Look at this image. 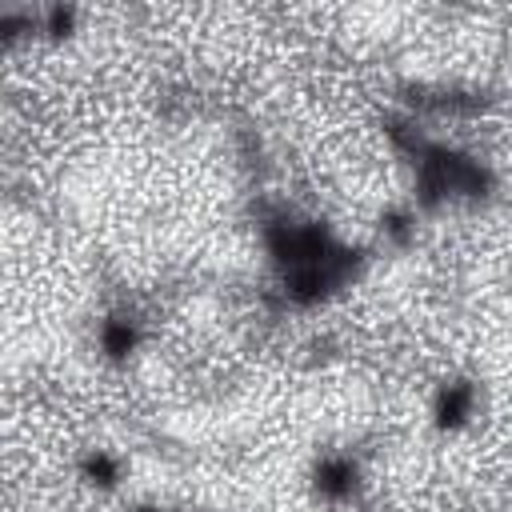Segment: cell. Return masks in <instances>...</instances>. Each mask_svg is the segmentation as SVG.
Listing matches in <instances>:
<instances>
[{"mask_svg":"<svg viewBox=\"0 0 512 512\" xmlns=\"http://www.w3.org/2000/svg\"><path fill=\"white\" fill-rule=\"evenodd\" d=\"M312 488H316V496L328 500V504H344V500H352L356 488H360V468H356V460L344 456V452H328V456H320L316 468H312Z\"/></svg>","mask_w":512,"mask_h":512,"instance_id":"1","label":"cell"},{"mask_svg":"<svg viewBox=\"0 0 512 512\" xmlns=\"http://www.w3.org/2000/svg\"><path fill=\"white\" fill-rule=\"evenodd\" d=\"M472 408H476V388H472L468 380H452V384H444V388L436 392L432 416H436L440 428L452 432V428H464V424H468Z\"/></svg>","mask_w":512,"mask_h":512,"instance_id":"2","label":"cell"},{"mask_svg":"<svg viewBox=\"0 0 512 512\" xmlns=\"http://www.w3.org/2000/svg\"><path fill=\"white\" fill-rule=\"evenodd\" d=\"M136 344H140V324L132 316L116 312V316H108L100 324V352L108 360H128L136 352Z\"/></svg>","mask_w":512,"mask_h":512,"instance_id":"3","label":"cell"},{"mask_svg":"<svg viewBox=\"0 0 512 512\" xmlns=\"http://www.w3.org/2000/svg\"><path fill=\"white\" fill-rule=\"evenodd\" d=\"M80 476L88 480V484H96V488H116V480H120V460L112 456V452H88L84 456V464H80Z\"/></svg>","mask_w":512,"mask_h":512,"instance_id":"4","label":"cell"},{"mask_svg":"<svg viewBox=\"0 0 512 512\" xmlns=\"http://www.w3.org/2000/svg\"><path fill=\"white\" fill-rule=\"evenodd\" d=\"M384 232H388V240L392 244H408L412 240V216L408 212H388V220H384Z\"/></svg>","mask_w":512,"mask_h":512,"instance_id":"5","label":"cell"},{"mask_svg":"<svg viewBox=\"0 0 512 512\" xmlns=\"http://www.w3.org/2000/svg\"><path fill=\"white\" fill-rule=\"evenodd\" d=\"M136 512H156V508H136Z\"/></svg>","mask_w":512,"mask_h":512,"instance_id":"6","label":"cell"}]
</instances>
